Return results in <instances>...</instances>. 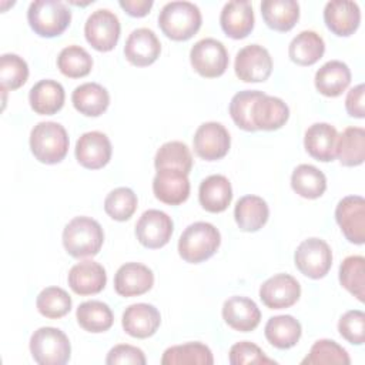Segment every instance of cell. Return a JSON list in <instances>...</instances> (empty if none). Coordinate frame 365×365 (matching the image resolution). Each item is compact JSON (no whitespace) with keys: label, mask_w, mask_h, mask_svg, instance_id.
Masks as SVG:
<instances>
[{"label":"cell","mask_w":365,"mask_h":365,"mask_svg":"<svg viewBox=\"0 0 365 365\" xmlns=\"http://www.w3.org/2000/svg\"><path fill=\"white\" fill-rule=\"evenodd\" d=\"M201 11L191 1H170L163 6L158 14L161 31L171 40L185 41L201 27Z\"/></svg>","instance_id":"1"},{"label":"cell","mask_w":365,"mask_h":365,"mask_svg":"<svg viewBox=\"0 0 365 365\" xmlns=\"http://www.w3.org/2000/svg\"><path fill=\"white\" fill-rule=\"evenodd\" d=\"M103 242V228L90 217H74L63 230V245L74 258L97 255Z\"/></svg>","instance_id":"2"},{"label":"cell","mask_w":365,"mask_h":365,"mask_svg":"<svg viewBox=\"0 0 365 365\" xmlns=\"http://www.w3.org/2000/svg\"><path fill=\"white\" fill-rule=\"evenodd\" d=\"M221 244L220 231L210 222L198 221L188 225L178 240V254L190 264L211 258Z\"/></svg>","instance_id":"3"},{"label":"cell","mask_w":365,"mask_h":365,"mask_svg":"<svg viewBox=\"0 0 365 365\" xmlns=\"http://www.w3.org/2000/svg\"><path fill=\"white\" fill-rule=\"evenodd\" d=\"M30 150L43 164H57L67 155L68 135L56 121L37 123L30 133Z\"/></svg>","instance_id":"4"},{"label":"cell","mask_w":365,"mask_h":365,"mask_svg":"<svg viewBox=\"0 0 365 365\" xmlns=\"http://www.w3.org/2000/svg\"><path fill=\"white\" fill-rule=\"evenodd\" d=\"M27 20L36 34L51 38L70 26L71 10L63 1L36 0L29 6Z\"/></svg>","instance_id":"5"},{"label":"cell","mask_w":365,"mask_h":365,"mask_svg":"<svg viewBox=\"0 0 365 365\" xmlns=\"http://www.w3.org/2000/svg\"><path fill=\"white\" fill-rule=\"evenodd\" d=\"M30 352L40 365H64L71 355L67 335L53 327H41L30 338Z\"/></svg>","instance_id":"6"},{"label":"cell","mask_w":365,"mask_h":365,"mask_svg":"<svg viewBox=\"0 0 365 365\" xmlns=\"http://www.w3.org/2000/svg\"><path fill=\"white\" fill-rule=\"evenodd\" d=\"M190 61L200 76L214 78L225 73L230 58L225 46L220 40L207 37L191 47Z\"/></svg>","instance_id":"7"},{"label":"cell","mask_w":365,"mask_h":365,"mask_svg":"<svg viewBox=\"0 0 365 365\" xmlns=\"http://www.w3.org/2000/svg\"><path fill=\"white\" fill-rule=\"evenodd\" d=\"M295 267L308 278L319 279L325 277L332 265V251L321 238H307L295 250Z\"/></svg>","instance_id":"8"},{"label":"cell","mask_w":365,"mask_h":365,"mask_svg":"<svg viewBox=\"0 0 365 365\" xmlns=\"http://www.w3.org/2000/svg\"><path fill=\"white\" fill-rule=\"evenodd\" d=\"M120 31V20L108 9L93 11L84 24L86 40L97 51L113 50L118 41Z\"/></svg>","instance_id":"9"},{"label":"cell","mask_w":365,"mask_h":365,"mask_svg":"<svg viewBox=\"0 0 365 365\" xmlns=\"http://www.w3.org/2000/svg\"><path fill=\"white\" fill-rule=\"evenodd\" d=\"M234 70L237 77L245 83H261L271 76L272 58L265 47L248 44L237 53Z\"/></svg>","instance_id":"10"},{"label":"cell","mask_w":365,"mask_h":365,"mask_svg":"<svg viewBox=\"0 0 365 365\" xmlns=\"http://www.w3.org/2000/svg\"><path fill=\"white\" fill-rule=\"evenodd\" d=\"M192 145L200 158L205 161H215L227 155L231 145V137L221 123L208 121L197 128Z\"/></svg>","instance_id":"11"},{"label":"cell","mask_w":365,"mask_h":365,"mask_svg":"<svg viewBox=\"0 0 365 365\" xmlns=\"http://www.w3.org/2000/svg\"><path fill=\"white\" fill-rule=\"evenodd\" d=\"M174 224L168 214L160 210H147L135 224V237L145 248H161L173 235Z\"/></svg>","instance_id":"12"},{"label":"cell","mask_w":365,"mask_h":365,"mask_svg":"<svg viewBox=\"0 0 365 365\" xmlns=\"http://www.w3.org/2000/svg\"><path fill=\"white\" fill-rule=\"evenodd\" d=\"M335 220L349 242H365V201L361 195L344 197L335 208Z\"/></svg>","instance_id":"13"},{"label":"cell","mask_w":365,"mask_h":365,"mask_svg":"<svg viewBox=\"0 0 365 365\" xmlns=\"http://www.w3.org/2000/svg\"><path fill=\"white\" fill-rule=\"evenodd\" d=\"M301 295L299 282L289 274H277L259 287V298L269 309L292 307Z\"/></svg>","instance_id":"14"},{"label":"cell","mask_w":365,"mask_h":365,"mask_svg":"<svg viewBox=\"0 0 365 365\" xmlns=\"http://www.w3.org/2000/svg\"><path fill=\"white\" fill-rule=\"evenodd\" d=\"M153 192L157 200L168 205H178L190 195L188 174L177 168H160L153 180Z\"/></svg>","instance_id":"15"},{"label":"cell","mask_w":365,"mask_h":365,"mask_svg":"<svg viewBox=\"0 0 365 365\" xmlns=\"http://www.w3.org/2000/svg\"><path fill=\"white\" fill-rule=\"evenodd\" d=\"M161 53V43L155 33L147 27L133 30L124 46L125 58L137 67L153 64Z\"/></svg>","instance_id":"16"},{"label":"cell","mask_w":365,"mask_h":365,"mask_svg":"<svg viewBox=\"0 0 365 365\" xmlns=\"http://www.w3.org/2000/svg\"><path fill=\"white\" fill-rule=\"evenodd\" d=\"M111 151V143L101 131L84 133L76 143V158L88 170H98L108 164Z\"/></svg>","instance_id":"17"},{"label":"cell","mask_w":365,"mask_h":365,"mask_svg":"<svg viewBox=\"0 0 365 365\" xmlns=\"http://www.w3.org/2000/svg\"><path fill=\"white\" fill-rule=\"evenodd\" d=\"M153 271L140 262H125L114 275V289L121 297L143 295L153 288Z\"/></svg>","instance_id":"18"},{"label":"cell","mask_w":365,"mask_h":365,"mask_svg":"<svg viewBox=\"0 0 365 365\" xmlns=\"http://www.w3.org/2000/svg\"><path fill=\"white\" fill-rule=\"evenodd\" d=\"M121 324L130 336L144 339L157 332L161 324V315L154 305L138 302L125 308Z\"/></svg>","instance_id":"19"},{"label":"cell","mask_w":365,"mask_h":365,"mask_svg":"<svg viewBox=\"0 0 365 365\" xmlns=\"http://www.w3.org/2000/svg\"><path fill=\"white\" fill-rule=\"evenodd\" d=\"M324 21L339 37H348L356 31L361 21V10L355 1L332 0L325 4Z\"/></svg>","instance_id":"20"},{"label":"cell","mask_w":365,"mask_h":365,"mask_svg":"<svg viewBox=\"0 0 365 365\" xmlns=\"http://www.w3.org/2000/svg\"><path fill=\"white\" fill-rule=\"evenodd\" d=\"M70 288L78 295H93L104 289L107 274L101 264L84 259L71 267L67 277Z\"/></svg>","instance_id":"21"},{"label":"cell","mask_w":365,"mask_h":365,"mask_svg":"<svg viewBox=\"0 0 365 365\" xmlns=\"http://www.w3.org/2000/svg\"><path fill=\"white\" fill-rule=\"evenodd\" d=\"M222 318L225 324L232 329L240 332H250L258 327L261 321V311L252 299L234 295L224 302Z\"/></svg>","instance_id":"22"},{"label":"cell","mask_w":365,"mask_h":365,"mask_svg":"<svg viewBox=\"0 0 365 365\" xmlns=\"http://www.w3.org/2000/svg\"><path fill=\"white\" fill-rule=\"evenodd\" d=\"M222 31L235 40L247 37L254 29V10L250 1H228L220 14Z\"/></svg>","instance_id":"23"},{"label":"cell","mask_w":365,"mask_h":365,"mask_svg":"<svg viewBox=\"0 0 365 365\" xmlns=\"http://www.w3.org/2000/svg\"><path fill=\"white\" fill-rule=\"evenodd\" d=\"M338 131L328 123H315L305 131L304 145L307 153L318 161H332L336 153Z\"/></svg>","instance_id":"24"},{"label":"cell","mask_w":365,"mask_h":365,"mask_svg":"<svg viewBox=\"0 0 365 365\" xmlns=\"http://www.w3.org/2000/svg\"><path fill=\"white\" fill-rule=\"evenodd\" d=\"M288 106L281 98L265 93L258 97L252 107V123L257 130H278L288 121Z\"/></svg>","instance_id":"25"},{"label":"cell","mask_w":365,"mask_h":365,"mask_svg":"<svg viewBox=\"0 0 365 365\" xmlns=\"http://www.w3.org/2000/svg\"><path fill=\"white\" fill-rule=\"evenodd\" d=\"M66 93L63 86L56 80H40L29 93L30 107L41 115H51L60 111L64 106Z\"/></svg>","instance_id":"26"},{"label":"cell","mask_w":365,"mask_h":365,"mask_svg":"<svg viewBox=\"0 0 365 365\" xmlns=\"http://www.w3.org/2000/svg\"><path fill=\"white\" fill-rule=\"evenodd\" d=\"M198 200L201 207L208 212H222L232 200L231 182L221 174L204 178L200 184Z\"/></svg>","instance_id":"27"},{"label":"cell","mask_w":365,"mask_h":365,"mask_svg":"<svg viewBox=\"0 0 365 365\" xmlns=\"http://www.w3.org/2000/svg\"><path fill=\"white\" fill-rule=\"evenodd\" d=\"M349 83L351 70L339 60L327 61L315 73V87L322 96L327 97L341 96L348 88Z\"/></svg>","instance_id":"28"},{"label":"cell","mask_w":365,"mask_h":365,"mask_svg":"<svg viewBox=\"0 0 365 365\" xmlns=\"http://www.w3.org/2000/svg\"><path fill=\"white\" fill-rule=\"evenodd\" d=\"M269 217V210L265 202L258 195H244L241 197L234 208V218L241 231L254 232L262 228Z\"/></svg>","instance_id":"29"},{"label":"cell","mask_w":365,"mask_h":365,"mask_svg":"<svg viewBox=\"0 0 365 365\" xmlns=\"http://www.w3.org/2000/svg\"><path fill=\"white\" fill-rule=\"evenodd\" d=\"M71 101L74 108L81 114L87 117H98L107 110L110 94L98 83H84L74 88Z\"/></svg>","instance_id":"30"},{"label":"cell","mask_w":365,"mask_h":365,"mask_svg":"<svg viewBox=\"0 0 365 365\" xmlns=\"http://www.w3.org/2000/svg\"><path fill=\"white\" fill-rule=\"evenodd\" d=\"M264 334L272 346L278 349H288L297 345L301 338L302 328L292 315H277L267 321Z\"/></svg>","instance_id":"31"},{"label":"cell","mask_w":365,"mask_h":365,"mask_svg":"<svg viewBox=\"0 0 365 365\" xmlns=\"http://www.w3.org/2000/svg\"><path fill=\"white\" fill-rule=\"evenodd\" d=\"M261 14L267 26L277 31H289L299 19V4L295 0H265Z\"/></svg>","instance_id":"32"},{"label":"cell","mask_w":365,"mask_h":365,"mask_svg":"<svg viewBox=\"0 0 365 365\" xmlns=\"http://www.w3.org/2000/svg\"><path fill=\"white\" fill-rule=\"evenodd\" d=\"M325 51L324 38L312 31L304 30L298 33L289 43L288 56L298 66H312L315 64Z\"/></svg>","instance_id":"33"},{"label":"cell","mask_w":365,"mask_h":365,"mask_svg":"<svg viewBox=\"0 0 365 365\" xmlns=\"http://www.w3.org/2000/svg\"><path fill=\"white\" fill-rule=\"evenodd\" d=\"M335 157L345 167L361 165L365 160V130L362 127H346L338 134Z\"/></svg>","instance_id":"34"},{"label":"cell","mask_w":365,"mask_h":365,"mask_svg":"<svg viewBox=\"0 0 365 365\" xmlns=\"http://www.w3.org/2000/svg\"><path fill=\"white\" fill-rule=\"evenodd\" d=\"M163 365H212L214 358L211 349L201 342H187L174 345L164 351Z\"/></svg>","instance_id":"35"},{"label":"cell","mask_w":365,"mask_h":365,"mask_svg":"<svg viewBox=\"0 0 365 365\" xmlns=\"http://www.w3.org/2000/svg\"><path fill=\"white\" fill-rule=\"evenodd\" d=\"M292 190L308 200L319 198L327 190L325 174L311 164H299L291 175Z\"/></svg>","instance_id":"36"},{"label":"cell","mask_w":365,"mask_h":365,"mask_svg":"<svg viewBox=\"0 0 365 365\" xmlns=\"http://www.w3.org/2000/svg\"><path fill=\"white\" fill-rule=\"evenodd\" d=\"M78 325L93 334L108 331L114 322V315L111 308L101 301H86L78 305L77 312Z\"/></svg>","instance_id":"37"},{"label":"cell","mask_w":365,"mask_h":365,"mask_svg":"<svg viewBox=\"0 0 365 365\" xmlns=\"http://www.w3.org/2000/svg\"><path fill=\"white\" fill-rule=\"evenodd\" d=\"M341 285L358 301L365 299V258L362 255H349L339 265Z\"/></svg>","instance_id":"38"},{"label":"cell","mask_w":365,"mask_h":365,"mask_svg":"<svg viewBox=\"0 0 365 365\" xmlns=\"http://www.w3.org/2000/svg\"><path fill=\"white\" fill-rule=\"evenodd\" d=\"M57 67L66 77L80 78L91 71L93 58L86 48L71 44L60 51L57 57Z\"/></svg>","instance_id":"39"},{"label":"cell","mask_w":365,"mask_h":365,"mask_svg":"<svg viewBox=\"0 0 365 365\" xmlns=\"http://www.w3.org/2000/svg\"><path fill=\"white\" fill-rule=\"evenodd\" d=\"M154 165L160 168H177L188 174L192 167V157L187 144L181 141L164 143L155 153Z\"/></svg>","instance_id":"40"},{"label":"cell","mask_w":365,"mask_h":365,"mask_svg":"<svg viewBox=\"0 0 365 365\" xmlns=\"http://www.w3.org/2000/svg\"><path fill=\"white\" fill-rule=\"evenodd\" d=\"M36 307L43 317L57 319L70 312L71 298L60 287H47L37 295Z\"/></svg>","instance_id":"41"},{"label":"cell","mask_w":365,"mask_h":365,"mask_svg":"<svg viewBox=\"0 0 365 365\" xmlns=\"http://www.w3.org/2000/svg\"><path fill=\"white\" fill-rule=\"evenodd\" d=\"M137 195L128 187H118L110 191L104 200L106 212L115 221H127L137 210Z\"/></svg>","instance_id":"42"},{"label":"cell","mask_w":365,"mask_h":365,"mask_svg":"<svg viewBox=\"0 0 365 365\" xmlns=\"http://www.w3.org/2000/svg\"><path fill=\"white\" fill-rule=\"evenodd\" d=\"M262 91L258 90H244L237 93L230 103V115L232 121L245 131H257L252 123V107Z\"/></svg>","instance_id":"43"},{"label":"cell","mask_w":365,"mask_h":365,"mask_svg":"<svg viewBox=\"0 0 365 365\" xmlns=\"http://www.w3.org/2000/svg\"><path fill=\"white\" fill-rule=\"evenodd\" d=\"M304 365H321V364H351L348 352L332 339H318L312 346L309 354L302 359Z\"/></svg>","instance_id":"44"},{"label":"cell","mask_w":365,"mask_h":365,"mask_svg":"<svg viewBox=\"0 0 365 365\" xmlns=\"http://www.w3.org/2000/svg\"><path fill=\"white\" fill-rule=\"evenodd\" d=\"M29 77L27 63L17 54L6 53L0 57V83L1 90H17Z\"/></svg>","instance_id":"45"},{"label":"cell","mask_w":365,"mask_h":365,"mask_svg":"<svg viewBox=\"0 0 365 365\" xmlns=\"http://www.w3.org/2000/svg\"><path fill=\"white\" fill-rule=\"evenodd\" d=\"M338 331L344 339L354 345H362L365 341V314L359 309L346 311L338 322Z\"/></svg>","instance_id":"46"},{"label":"cell","mask_w":365,"mask_h":365,"mask_svg":"<svg viewBox=\"0 0 365 365\" xmlns=\"http://www.w3.org/2000/svg\"><path fill=\"white\" fill-rule=\"evenodd\" d=\"M230 364L232 365H245V364H257V365H275L277 362L268 358L262 349L248 341L237 342L230 349Z\"/></svg>","instance_id":"47"},{"label":"cell","mask_w":365,"mask_h":365,"mask_svg":"<svg viewBox=\"0 0 365 365\" xmlns=\"http://www.w3.org/2000/svg\"><path fill=\"white\" fill-rule=\"evenodd\" d=\"M145 361V355L144 352L133 345L128 344H120L115 345L114 348H111L107 354L106 358V364L107 365H127V364H133V365H144Z\"/></svg>","instance_id":"48"},{"label":"cell","mask_w":365,"mask_h":365,"mask_svg":"<svg viewBox=\"0 0 365 365\" xmlns=\"http://www.w3.org/2000/svg\"><path fill=\"white\" fill-rule=\"evenodd\" d=\"M345 108L351 117L364 118L365 108H364V84H358L352 87L345 98Z\"/></svg>","instance_id":"49"},{"label":"cell","mask_w":365,"mask_h":365,"mask_svg":"<svg viewBox=\"0 0 365 365\" xmlns=\"http://www.w3.org/2000/svg\"><path fill=\"white\" fill-rule=\"evenodd\" d=\"M120 7L133 17H144L153 7V0H120Z\"/></svg>","instance_id":"50"}]
</instances>
